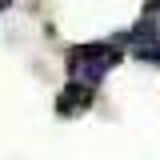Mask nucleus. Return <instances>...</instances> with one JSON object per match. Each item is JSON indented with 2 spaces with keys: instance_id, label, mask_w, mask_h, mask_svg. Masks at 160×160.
<instances>
[{
  "instance_id": "f257e3e1",
  "label": "nucleus",
  "mask_w": 160,
  "mask_h": 160,
  "mask_svg": "<svg viewBox=\"0 0 160 160\" xmlns=\"http://www.w3.org/2000/svg\"><path fill=\"white\" fill-rule=\"evenodd\" d=\"M112 60H116L112 48H100V56H96V52H84V56H76V68H72V72H76L80 84H92V80L104 76V68H108Z\"/></svg>"
}]
</instances>
